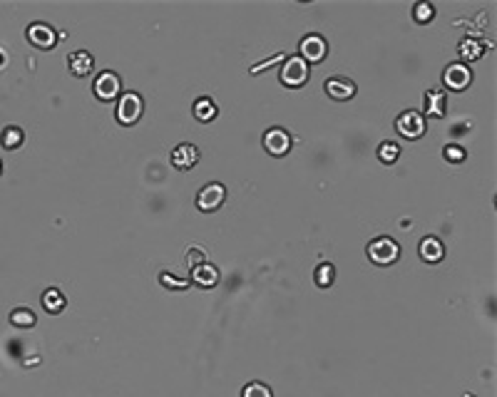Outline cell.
<instances>
[{"label":"cell","mask_w":497,"mask_h":397,"mask_svg":"<svg viewBox=\"0 0 497 397\" xmlns=\"http://www.w3.org/2000/svg\"><path fill=\"white\" fill-rule=\"evenodd\" d=\"M425 130H428V119L422 117V112L418 110H405L398 114L396 119V132L403 139H408V142H416V139H420L422 134H425Z\"/></svg>","instance_id":"6da1fadb"},{"label":"cell","mask_w":497,"mask_h":397,"mask_svg":"<svg viewBox=\"0 0 497 397\" xmlns=\"http://www.w3.org/2000/svg\"><path fill=\"white\" fill-rule=\"evenodd\" d=\"M368 258L376 263V266H393L398 258H400V246L393 241L391 236H378L368 243Z\"/></svg>","instance_id":"7a4b0ae2"},{"label":"cell","mask_w":497,"mask_h":397,"mask_svg":"<svg viewBox=\"0 0 497 397\" xmlns=\"http://www.w3.org/2000/svg\"><path fill=\"white\" fill-rule=\"evenodd\" d=\"M144 112V102L137 92H122L117 99V110H115V117H117L119 124L124 127H132L135 122H139Z\"/></svg>","instance_id":"3957f363"},{"label":"cell","mask_w":497,"mask_h":397,"mask_svg":"<svg viewBox=\"0 0 497 397\" xmlns=\"http://www.w3.org/2000/svg\"><path fill=\"white\" fill-rule=\"evenodd\" d=\"M92 92L99 102L119 99V94H122V80H119V74L112 72V70H102L92 82Z\"/></svg>","instance_id":"277c9868"},{"label":"cell","mask_w":497,"mask_h":397,"mask_svg":"<svg viewBox=\"0 0 497 397\" xmlns=\"http://www.w3.org/2000/svg\"><path fill=\"white\" fill-rule=\"evenodd\" d=\"M309 62H304L301 57H286L284 65H281L279 80L284 82L286 87H304L309 82Z\"/></svg>","instance_id":"5b68a950"},{"label":"cell","mask_w":497,"mask_h":397,"mask_svg":"<svg viewBox=\"0 0 497 397\" xmlns=\"http://www.w3.org/2000/svg\"><path fill=\"white\" fill-rule=\"evenodd\" d=\"M326 55H329V43H326V37L318 35V32H309V35L298 43V57L304 62H323L326 60Z\"/></svg>","instance_id":"8992f818"},{"label":"cell","mask_w":497,"mask_h":397,"mask_svg":"<svg viewBox=\"0 0 497 397\" xmlns=\"http://www.w3.org/2000/svg\"><path fill=\"white\" fill-rule=\"evenodd\" d=\"M470 82H472V70H470V65H465V62L455 60L442 70V85H445L447 90H453V92L467 90Z\"/></svg>","instance_id":"52a82bcc"},{"label":"cell","mask_w":497,"mask_h":397,"mask_svg":"<svg viewBox=\"0 0 497 397\" xmlns=\"http://www.w3.org/2000/svg\"><path fill=\"white\" fill-rule=\"evenodd\" d=\"M224 201H226V186L219 184V181H209L197 192V209L204 211V214L217 211Z\"/></svg>","instance_id":"ba28073f"},{"label":"cell","mask_w":497,"mask_h":397,"mask_svg":"<svg viewBox=\"0 0 497 397\" xmlns=\"http://www.w3.org/2000/svg\"><path fill=\"white\" fill-rule=\"evenodd\" d=\"M25 37H28V43L32 45V48H37V50H52L57 45V32H55V28L52 25H48V23H30L28 25V30H25Z\"/></svg>","instance_id":"9c48e42d"},{"label":"cell","mask_w":497,"mask_h":397,"mask_svg":"<svg viewBox=\"0 0 497 397\" xmlns=\"http://www.w3.org/2000/svg\"><path fill=\"white\" fill-rule=\"evenodd\" d=\"M261 142H264V149H266L271 156H284L289 154L293 139L284 127H271V130L264 132V139H261Z\"/></svg>","instance_id":"30bf717a"},{"label":"cell","mask_w":497,"mask_h":397,"mask_svg":"<svg viewBox=\"0 0 497 397\" xmlns=\"http://www.w3.org/2000/svg\"><path fill=\"white\" fill-rule=\"evenodd\" d=\"M323 90H326V94H329L331 99H335V102H348V99H353L355 92H358L355 82L351 80V77H343V74L329 77L326 85H323Z\"/></svg>","instance_id":"8fae6325"},{"label":"cell","mask_w":497,"mask_h":397,"mask_svg":"<svg viewBox=\"0 0 497 397\" xmlns=\"http://www.w3.org/2000/svg\"><path fill=\"white\" fill-rule=\"evenodd\" d=\"M199 161V149L194 144H179V147L172 149V167L179 169V172H189L192 167H197Z\"/></svg>","instance_id":"7c38bea8"},{"label":"cell","mask_w":497,"mask_h":397,"mask_svg":"<svg viewBox=\"0 0 497 397\" xmlns=\"http://www.w3.org/2000/svg\"><path fill=\"white\" fill-rule=\"evenodd\" d=\"M422 110L425 114L422 117H445L447 112V94L442 90H428L425 92V99H422Z\"/></svg>","instance_id":"4fadbf2b"},{"label":"cell","mask_w":497,"mask_h":397,"mask_svg":"<svg viewBox=\"0 0 497 397\" xmlns=\"http://www.w3.org/2000/svg\"><path fill=\"white\" fill-rule=\"evenodd\" d=\"M418 254H420V258L425 261V263H440V261L445 258V246H442V241L438 236H425L420 241V246H418Z\"/></svg>","instance_id":"5bb4252c"},{"label":"cell","mask_w":497,"mask_h":397,"mask_svg":"<svg viewBox=\"0 0 497 397\" xmlns=\"http://www.w3.org/2000/svg\"><path fill=\"white\" fill-rule=\"evenodd\" d=\"M492 45L490 43H483L480 37H465L462 43L458 45V55H460V62H475L483 57L485 50H490Z\"/></svg>","instance_id":"9a60e30c"},{"label":"cell","mask_w":497,"mask_h":397,"mask_svg":"<svg viewBox=\"0 0 497 397\" xmlns=\"http://www.w3.org/2000/svg\"><path fill=\"white\" fill-rule=\"evenodd\" d=\"M68 68L75 77H87L95 70V60L87 50H75L68 55Z\"/></svg>","instance_id":"2e32d148"},{"label":"cell","mask_w":497,"mask_h":397,"mask_svg":"<svg viewBox=\"0 0 497 397\" xmlns=\"http://www.w3.org/2000/svg\"><path fill=\"white\" fill-rule=\"evenodd\" d=\"M192 283H197L199 288H214L219 283V268L209 261L199 263L197 268H192Z\"/></svg>","instance_id":"e0dca14e"},{"label":"cell","mask_w":497,"mask_h":397,"mask_svg":"<svg viewBox=\"0 0 497 397\" xmlns=\"http://www.w3.org/2000/svg\"><path fill=\"white\" fill-rule=\"evenodd\" d=\"M23 142H25V132L20 130V127H15V124H10V127H6V130L0 132V144H3V149H8V152L20 149Z\"/></svg>","instance_id":"ac0fdd59"},{"label":"cell","mask_w":497,"mask_h":397,"mask_svg":"<svg viewBox=\"0 0 497 397\" xmlns=\"http://www.w3.org/2000/svg\"><path fill=\"white\" fill-rule=\"evenodd\" d=\"M192 112H194V117H197L199 122H211V119L217 117L219 107L211 97H199L197 102H194Z\"/></svg>","instance_id":"d6986e66"},{"label":"cell","mask_w":497,"mask_h":397,"mask_svg":"<svg viewBox=\"0 0 497 397\" xmlns=\"http://www.w3.org/2000/svg\"><path fill=\"white\" fill-rule=\"evenodd\" d=\"M65 305H68V301H65L60 288H48L43 293V308L48 310L50 316H57L60 310H65Z\"/></svg>","instance_id":"ffe728a7"},{"label":"cell","mask_w":497,"mask_h":397,"mask_svg":"<svg viewBox=\"0 0 497 397\" xmlns=\"http://www.w3.org/2000/svg\"><path fill=\"white\" fill-rule=\"evenodd\" d=\"M10 323L15 325V328H35V323H37V316L32 313L30 308H15L10 313Z\"/></svg>","instance_id":"44dd1931"},{"label":"cell","mask_w":497,"mask_h":397,"mask_svg":"<svg viewBox=\"0 0 497 397\" xmlns=\"http://www.w3.org/2000/svg\"><path fill=\"white\" fill-rule=\"evenodd\" d=\"M313 281H316L318 288H331L335 281V268L333 263H318L316 271H313Z\"/></svg>","instance_id":"7402d4cb"},{"label":"cell","mask_w":497,"mask_h":397,"mask_svg":"<svg viewBox=\"0 0 497 397\" xmlns=\"http://www.w3.org/2000/svg\"><path fill=\"white\" fill-rule=\"evenodd\" d=\"M376 154H378V159L383 161V164H393V161H398V156H400V147H398V142H380L378 149H376Z\"/></svg>","instance_id":"603a6c76"},{"label":"cell","mask_w":497,"mask_h":397,"mask_svg":"<svg viewBox=\"0 0 497 397\" xmlns=\"http://www.w3.org/2000/svg\"><path fill=\"white\" fill-rule=\"evenodd\" d=\"M413 18H416V23H420V25L430 23V20L435 18V6L428 3V0H420V3L413 6Z\"/></svg>","instance_id":"cb8c5ba5"},{"label":"cell","mask_w":497,"mask_h":397,"mask_svg":"<svg viewBox=\"0 0 497 397\" xmlns=\"http://www.w3.org/2000/svg\"><path fill=\"white\" fill-rule=\"evenodd\" d=\"M157 278H159V283L164 285V288H169V291H186V288H189V281L177 278V276L169 271H159Z\"/></svg>","instance_id":"d4e9b609"},{"label":"cell","mask_w":497,"mask_h":397,"mask_svg":"<svg viewBox=\"0 0 497 397\" xmlns=\"http://www.w3.org/2000/svg\"><path fill=\"white\" fill-rule=\"evenodd\" d=\"M242 397H273V392L264 383H248L242 390Z\"/></svg>","instance_id":"484cf974"},{"label":"cell","mask_w":497,"mask_h":397,"mask_svg":"<svg viewBox=\"0 0 497 397\" xmlns=\"http://www.w3.org/2000/svg\"><path fill=\"white\" fill-rule=\"evenodd\" d=\"M204 261H206V251H204V248L192 246L189 251H186V266H189V271H192V268H197L199 263H204Z\"/></svg>","instance_id":"4316f807"},{"label":"cell","mask_w":497,"mask_h":397,"mask_svg":"<svg viewBox=\"0 0 497 397\" xmlns=\"http://www.w3.org/2000/svg\"><path fill=\"white\" fill-rule=\"evenodd\" d=\"M442 156H445L450 164H460V161H465V149L458 147V144H447V147L442 149Z\"/></svg>","instance_id":"83f0119b"},{"label":"cell","mask_w":497,"mask_h":397,"mask_svg":"<svg viewBox=\"0 0 497 397\" xmlns=\"http://www.w3.org/2000/svg\"><path fill=\"white\" fill-rule=\"evenodd\" d=\"M8 62H10V57H8V50L3 48V45H0V70H6Z\"/></svg>","instance_id":"f1b7e54d"},{"label":"cell","mask_w":497,"mask_h":397,"mask_svg":"<svg viewBox=\"0 0 497 397\" xmlns=\"http://www.w3.org/2000/svg\"><path fill=\"white\" fill-rule=\"evenodd\" d=\"M0 174H3V161H0Z\"/></svg>","instance_id":"f546056e"}]
</instances>
